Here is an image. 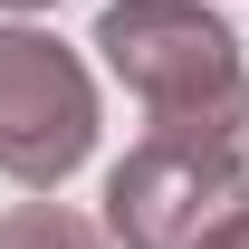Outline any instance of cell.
<instances>
[{"mask_svg":"<svg viewBox=\"0 0 249 249\" xmlns=\"http://www.w3.org/2000/svg\"><path fill=\"white\" fill-rule=\"evenodd\" d=\"M0 154L29 182H48L87 154V87L38 38H0Z\"/></svg>","mask_w":249,"mask_h":249,"instance_id":"1","label":"cell"}]
</instances>
